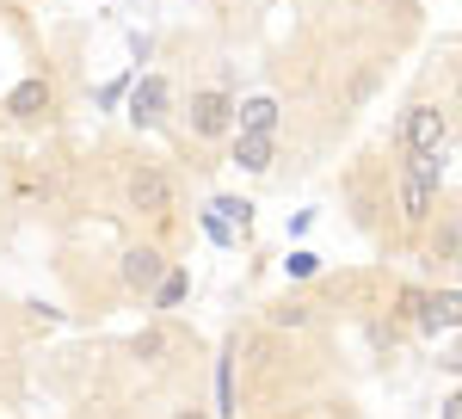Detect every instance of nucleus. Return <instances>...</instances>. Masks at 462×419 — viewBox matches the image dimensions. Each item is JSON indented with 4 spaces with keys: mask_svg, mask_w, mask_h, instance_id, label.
<instances>
[{
    "mask_svg": "<svg viewBox=\"0 0 462 419\" xmlns=\"http://www.w3.org/2000/svg\"><path fill=\"white\" fill-rule=\"evenodd\" d=\"M431 198H438V154H407L401 161V216L426 222Z\"/></svg>",
    "mask_w": 462,
    "mask_h": 419,
    "instance_id": "f257e3e1",
    "label": "nucleus"
},
{
    "mask_svg": "<svg viewBox=\"0 0 462 419\" xmlns=\"http://www.w3.org/2000/svg\"><path fill=\"white\" fill-rule=\"evenodd\" d=\"M315 272V253H290V278H309Z\"/></svg>",
    "mask_w": 462,
    "mask_h": 419,
    "instance_id": "4468645a",
    "label": "nucleus"
},
{
    "mask_svg": "<svg viewBox=\"0 0 462 419\" xmlns=\"http://www.w3.org/2000/svg\"><path fill=\"white\" fill-rule=\"evenodd\" d=\"M228 124H235V99L228 93H198L191 99V130L198 136H222Z\"/></svg>",
    "mask_w": 462,
    "mask_h": 419,
    "instance_id": "20e7f679",
    "label": "nucleus"
},
{
    "mask_svg": "<svg viewBox=\"0 0 462 419\" xmlns=\"http://www.w3.org/2000/svg\"><path fill=\"white\" fill-rule=\"evenodd\" d=\"M216 395H222V414L235 407V370H228V358L216 364Z\"/></svg>",
    "mask_w": 462,
    "mask_h": 419,
    "instance_id": "f8f14e48",
    "label": "nucleus"
},
{
    "mask_svg": "<svg viewBox=\"0 0 462 419\" xmlns=\"http://www.w3.org/2000/svg\"><path fill=\"white\" fill-rule=\"evenodd\" d=\"M179 419H198V414H179Z\"/></svg>",
    "mask_w": 462,
    "mask_h": 419,
    "instance_id": "dca6fc26",
    "label": "nucleus"
},
{
    "mask_svg": "<svg viewBox=\"0 0 462 419\" xmlns=\"http://www.w3.org/2000/svg\"><path fill=\"white\" fill-rule=\"evenodd\" d=\"M204 235H210V241H222V247L235 241V235H228V222H216V216H204Z\"/></svg>",
    "mask_w": 462,
    "mask_h": 419,
    "instance_id": "2eb2a0df",
    "label": "nucleus"
},
{
    "mask_svg": "<svg viewBox=\"0 0 462 419\" xmlns=\"http://www.w3.org/2000/svg\"><path fill=\"white\" fill-rule=\"evenodd\" d=\"M444 136H450V117L438 105H413L407 111V154H444Z\"/></svg>",
    "mask_w": 462,
    "mask_h": 419,
    "instance_id": "f03ea898",
    "label": "nucleus"
},
{
    "mask_svg": "<svg viewBox=\"0 0 462 419\" xmlns=\"http://www.w3.org/2000/svg\"><path fill=\"white\" fill-rule=\"evenodd\" d=\"M450 321H457V296H444V303L426 309V327H450Z\"/></svg>",
    "mask_w": 462,
    "mask_h": 419,
    "instance_id": "ddd939ff",
    "label": "nucleus"
},
{
    "mask_svg": "<svg viewBox=\"0 0 462 419\" xmlns=\"http://www.w3.org/2000/svg\"><path fill=\"white\" fill-rule=\"evenodd\" d=\"M130 204L148 210V216H161V210H167V179L154 173V167H143V173L130 179Z\"/></svg>",
    "mask_w": 462,
    "mask_h": 419,
    "instance_id": "0eeeda50",
    "label": "nucleus"
},
{
    "mask_svg": "<svg viewBox=\"0 0 462 419\" xmlns=\"http://www.w3.org/2000/svg\"><path fill=\"white\" fill-rule=\"evenodd\" d=\"M154 303H161V309H179V303H185V272H161V284H154Z\"/></svg>",
    "mask_w": 462,
    "mask_h": 419,
    "instance_id": "9d476101",
    "label": "nucleus"
},
{
    "mask_svg": "<svg viewBox=\"0 0 462 419\" xmlns=\"http://www.w3.org/2000/svg\"><path fill=\"white\" fill-rule=\"evenodd\" d=\"M235 117H241V136H272L278 130V99H247V105H235Z\"/></svg>",
    "mask_w": 462,
    "mask_h": 419,
    "instance_id": "423d86ee",
    "label": "nucleus"
},
{
    "mask_svg": "<svg viewBox=\"0 0 462 419\" xmlns=\"http://www.w3.org/2000/svg\"><path fill=\"white\" fill-rule=\"evenodd\" d=\"M161 272H167V259H161L154 247H130V253H124V284H130V290H154Z\"/></svg>",
    "mask_w": 462,
    "mask_h": 419,
    "instance_id": "39448f33",
    "label": "nucleus"
},
{
    "mask_svg": "<svg viewBox=\"0 0 462 419\" xmlns=\"http://www.w3.org/2000/svg\"><path fill=\"white\" fill-rule=\"evenodd\" d=\"M130 117H136L143 130H154V124L167 117V80H161V74H143V80L130 87Z\"/></svg>",
    "mask_w": 462,
    "mask_h": 419,
    "instance_id": "7ed1b4c3",
    "label": "nucleus"
},
{
    "mask_svg": "<svg viewBox=\"0 0 462 419\" xmlns=\"http://www.w3.org/2000/svg\"><path fill=\"white\" fill-rule=\"evenodd\" d=\"M235 167L241 173H265L272 167V136H241L235 142Z\"/></svg>",
    "mask_w": 462,
    "mask_h": 419,
    "instance_id": "6e6552de",
    "label": "nucleus"
},
{
    "mask_svg": "<svg viewBox=\"0 0 462 419\" xmlns=\"http://www.w3.org/2000/svg\"><path fill=\"white\" fill-rule=\"evenodd\" d=\"M6 105H13L19 117H32L37 105H50V87H43V80H25V87H19V93H13V99H6Z\"/></svg>",
    "mask_w": 462,
    "mask_h": 419,
    "instance_id": "1a4fd4ad",
    "label": "nucleus"
},
{
    "mask_svg": "<svg viewBox=\"0 0 462 419\" xmlns=\"http://www.w3.org/2000/svg\"><path fill=\"white\" fill-rule=\"evenodd\" d=\"M210 216H216V222H241V228H247L253 204H241V198H216V204H210Z\"/></svg>",
    "mask_w": 462,
    "mask_h": 419,
    "instance_id": "9b49d317",
    "label": "nucleus"
}]
</instances>
